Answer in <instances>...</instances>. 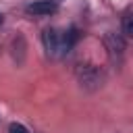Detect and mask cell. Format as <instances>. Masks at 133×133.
<instances>
[{"instance_id":"cell-1","label":"cell","mask_w":133,"mask_h":133,"mask_svg":"<svg viewBox=\"0 0 133 133\" xmlns=\"http://www.w3.org/2000/svg\"><path fill=\"white\" fill-rule=\"evenodd\" d=\"M77 79H79V83H81V87H85V89H96V87H100V83H102V73H100V69L98 66H94V64H77Z\"/></svg>"},{"instance_id":"cell-8","label":"cell","mask_w":133,"mask_h":133,"mask_svg":"<svg viewBox=\"0 0 133 133\" xmlns=\"http://www.w3.org/2000/svg\"><path fill=\"white\" fill-rule=\"evenodd\" d=\"M2 23H4V17H2V15H0V25H2Z\"/></svg>"},{"instance_id":"cell-9","label":"cell","mask_w":133,"mask_h":133,"mask_svg":"<svg viewBox=\"0 0 133 133\" xmlns=\"http://www.w3.org/2000/svg\"><path fill=\"white\" fill-rule=\"evenodd\" d=\"M54 2H60V0H54Z\"/></svg>"},{"instance_id":"cell-7","label":"cell","mask_w":133,"mask_h":133,"mask_svg":"<svg viewBox=\"0 0 133 133\" xmlns=\"http://www.w3.org/2000/svg\"><path fill=\"white\" fill-rule=\"evenodd\" d=\"M8 133H29V131H27V127L21 125V123H10V125H8Z\"/></svg>"},{"instance_id":"cell-5","label":"cell","mask_w":133,"mask_h":133,"mask_svg":"<svg viewBox=\"0 0 133 133\" xmlns=\"http://www.w3.org/2000/svg\"><path fill=\"white\" fill-rule=\"evenodd\" d=\"M77 39H79V33H77L75 27H71L69 31H64L62 33V39H60V56L62 54H69L73 50V46L77 44Z\"/></svg>"},{"instance_id":"cell-2","label":"cell","mask_w":133,"mask_h":133,"mask_svg":"<svg viewBox=\"0 0 133 133\" xmlns=\"http://www.w3.org/2000/svg\"><path fill=\"white\" fill-rule=\"evenodd\" d=\"M42 39H44V48L50 56H60V39H62V33H58L56 29H46L42 33Z\"/></svg>"},{"instance_id":"cell-6","label":"cell","mask_w":133,"mask_h":133,"mask_svg":"<svg viewBox=\"0 0 133 133\" xmlns=\"http://www.w3.org/2000/svg\"><path fill=\"white\" fill-rule=\"evenodd\" d=\"M123 33L127 37H133V12H127L123 17Z\"/></svg>"},{"instance_id":"cell-4","label":"cell","mask_w":133,"mask_h":133,"mask_svg":"<svg viewBox=\"0 0 133 133\" xmlns=\"http://www.w3.org/2000/svg\"><path fill=\"white\" fill-rule=\"evenodd\" d=\"M56 8H58V2H54V0H35L31 4H27V12L35 15V17L52 15V12H56Z\"/></svg>"},{"instance_id":"cell-3","label":"cell","mask_w":133,"mask_h":133,"mask_svg":"<svg viewBox=\"0 0 133 133\" xmlns=\"http://www.w3.org/2000/svg\"><path fill=\"white\" fill-rule=\"evenodd\" d=\"M104 44H106V50H108V54H110L112 60H116V58L123 56V52H125V39L118 33H106Z\"/></svg>"}]
</instances>
